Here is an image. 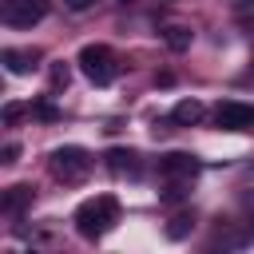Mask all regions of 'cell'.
Listing matches in <instances>:
<instances>
[{"instance_id":"cell-10","label":"cell","mask_w":254,"mask_h":254,"mask_svg":"<svg viewBox=\"0 0 254 254\" xmlns=\"http://www.w3.org/2000/svg\"><path fill=\"white\" fill-rule=\"evenodd\" d=\"M202 119V103L198 99H183V103H175V111H171V123L175 127H194Z\"/></svg>"},{"instance_id":"cell-11","label":"cell","mask_w":254,"mask_h":254,"mask_svg":"<svg viewBox=\"0 0 254 254\" xmlns=\"http://www.w3.org/2000/svg\"><path fill=\"white\" fill-rule=\"evenodd\" d=\"M190 230H194V210H179V214H175V218L167 222V238H171V242L187 238Z\"/></svg>"},{"instance_id":"cell-19","label":"cell","mask_w":254,"mask_h":254,"mask_svg":"<svg viewBox=\"0 0 254 254\" xmlns=\"http://www.w3.org/2000/svg\"><path fill=\"white\" fill-rule=\"evenodd\" d=\"M234 4H238V8H250V4H254V0H234Z\"/></svg>"},{"instance_id":"cell-8","label":"cell","mask_w":254,"mask_h":254,"mask_svg":"<svg viewBox=\"0 0 254 254\" xmlns=\"http://www.w3.org/2000/svg\"><path fill=\"white\" fill-rule=\"evenodd\" d=\"M32 198H36V190H32L28 183H16V187H8V190H4L0 210H4L8 218H16V214H24V210L32 206Z\"/></svg>"},{"instance_id":"cell-13","label":"cell","mask_w":254,"mask_h":254,"mask_svg":"<svg viewBox=\"0 0 254 254\" xmlns=\"http://www.w3.org/2000/svg\"><path fill=\"white\" fill-rule=\"evenodd\" d=\"M32 115H36V119H44V123H56V119H60V107H56V103H48V99H40V103H32Z\"/></svg>"},{"instance_id":"cell-2","label":"cell","mask_w":254,"mask_h":254,"mask_svg":"<svg viewBox=\"0 0 254 254\" xmlns=\"http://www.w3.org/2000/svg\"><path fill=\"white\" fill-rule=\"evenodd\" d=\"M75 64H79V71H83L95 87H107V83H115V75H119V60H115V52H111L107 44H83L79 56H75Z\"/></svg>"},{"instance_id":"cell-17","label":"cell","mask_w":254,"mask_h":254,"mask_svg":"<svg viewBox=\"0 0 254 254\" xmlns=\"http://www.w3.org/2000/svg\"><path fill=\"white\" fill-rule=\"evenodd\" d=\"M64 4H67V8H71V12H83V8H91V4H95V0H64Z\"/></svg>"},{"instance_id":"cell-12","label":"cell","mask_w":254,"mask_h":254,"mask_svg":"<svg viewBox=\"0 0 254 254\" xmlns=\"http://www.w3.org/2000/svg\"><path fill=\"white\" fill-rule=\"evenodd\" d=\"M163 44H167L171 52H187V48H190V28H183V24L167 28V32H163Z\"/></svg>"},{"instance_id":"cell-4","label":"cell","mask_w":254,"mask_h":254,"mask_svg":"<svg viewBox=\"0 0 254 254\" xmlns=\"http://www.w3.org/2000/svg\"><path fill=\"white\" fill-rule=\"evenodd\" d=\"M48 0H4V24L8 28H32L48 16Z\"/></svg>"},{"instance_id":"cell-5","label":"cell","mask_w":254,"mask_h":254,"mask_svg":"<svg viewBox=\"0 0 254 254\" xmlns=\"http://www.w3.org/2000/svg\"><path fill=\"white\" fill-rule=\"evenodd\" d=\"M198 171H202V163H198L194 155H187V151H167V155L159 159V175H163V179H179V183H190Z\"/></svg>"},{"instance_id":"cell-9","label":"cell","mask_w":254,"mask_h":254,"mask_svg":"<svg viewBox=\"0 0 254 254\" xmlns=\"http://www.w3.org/2000/svg\"><path fill=\"white\" fill-rule=\"evenodd\" d=\"M4 67L12 71V75H28L32 67H36V60H40V52L36 48H4Z\"/></svg>"},{"instance_id":"cell-7","label":"cell","mask_w":254,"mask_h":254,"mask_svg":"<svg viewBox=\"0 0 254 254\" xmlns=\"http://www.w3.org/2000/svg\"><path fill=\"white\" fill-rule=\"evenodd\" d=\"M107 171L111 175H127V179H139L143 175V163H139V151H131V147H111L107 151Z\"/></svg>"},{"instance_id":"cell-6","label":"cell","mask_w":254,"mask_h":254,"mask_svg":"<svg viewBox=\"0 0 254 254\" xmlns=\"http://www.w3.org/2000/svg\"><path fill=\"white\" fill-rule=\"evenodd\" d=\"M214 123L222 131H246V127H254V107L238 103V99H226V103L214 107Z\"/></svg>"},{"instance_id":"cell-18","label":"cell","mask_w":254,"mask_h":254,"mask_svg":"<svg viewBox=\"0 0 254 254\" xmlns=\"http://www.w3.org/2000/svg\"><path fill=\"white\" fill-rule=\"evenodd\" d=\"M246 238H254V218H250V222H246Z\"/></svg>"},{"instance_id":"cell-20","label":"cell","mask_w":254,"mask_h":254,"mask_svg":"<svg viewBox=\"0 0 254 254\" xmlns=\"http://www.w3.org/2000/svg\"><path fill=\"white\" fill-rule=\"evenodd\" d=\"M119 4H131V0H119Z\"/></svg>"},{"instance_id":"cell-1","label":"cell","mask_w":254,"mask_h":254,"mask_svg":"<svg viewBox=\"0 0 254 254\" xmlns=\"http://www.w3.org/2000/svg\"><path fill=\"white\" fill-rule=\"evenodd\" d=\"M71 222H75V230H79L87 242H95V238H103L107 230H115V222H119V198H115V194H95V198H87V202L75 206Z\"/></svg>"},{"instance_id":"cell-15","label":"cell","mask_w":254,"mask_h":254,"mask_svg":"<svg viewBox=\"0 0 254 254\" xmlns=\"http://www.w3.org/2000/svg\"><path fill=\"white\" fill-rule=\"evenodd\" d=\"M20 115H24V107H20V103H8V107H4V123H16Z\"/></svg>"},{"instance_id":"cell-16","label":"cell","mask_w":254,"mask_h":254,"mask_svg":"<svg viewBox=\"0 0 254 254\" xmlns=\"http://www.w3.org/2000/svg\"><path fill=\"white\" fill-rule=\"evenodd\" d=\"M16 155H20V143H4V159L0 163H16Z\"/></svg>"},{"instance_id":"cell-3","label":"cell","mask_w":254,"mask_h":254,"mask_svg":"<svg viewBox=\"0 0 254 254\" xmlns=\"http://www.w3.org/2000/svg\"><path fill=\"white\" fill-rule=\"evenodd\" d=\"M48 167H52V175H56L60 183H79V179L91 171V155H87L83 147H56V151L48 155Z\"/></svg>"},{"instance_id":"cell-14","label":"cell","mask_w":254,"mask_h":254,"mask_svg":"<svg viewBox=\"0 0 254 254\" xmlns=\"http://www.w3.org/2000/svg\"><path fill=\"white\" fill-rule=\"evenodd\" d=\"M48 75H52V91H60V87H67V79H71L64 64H52V71H48Z\"/></svg>"}]
</instances>
